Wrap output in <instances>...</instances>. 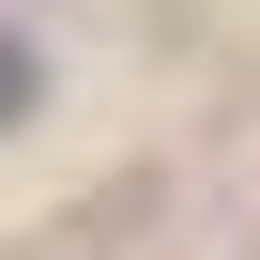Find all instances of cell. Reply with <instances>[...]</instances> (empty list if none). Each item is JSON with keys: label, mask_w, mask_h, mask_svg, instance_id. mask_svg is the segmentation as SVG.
<instances>
[{"label": "cell", "mask_w": 260, "mask_h": 260, "mask_svg": "<svg viewBox=\"0 0 260 260\" xmlns=\"http://www.w3.org/2000/svg\"><path fill=\"white\" fill-rule=\"evenodd\" d=\"M16 92H31V77H16V61H0V107H16Z\"/></svg>", "instance_id": "obj_1"}]
</instances>
